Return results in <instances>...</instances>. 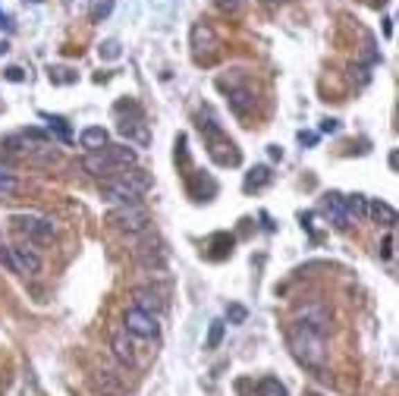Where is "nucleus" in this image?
Instances as JSON below:
<instances>
[{"label":"nucleus","mask_w":399,"mask_h":396,"mask_svg":"<svg viewBox=\"0 0 399 396\" xmlns=\"http://www.w3.org/2000/svg\"><path fill=\"white\" fill-rule=\"evenodd\" d=\"M79 142H82V148H88V151H101L104 145H110V136L104 126H88V129L79 132Z\"/></svg>","instance_id":"obj_15"},{"label":"nucleus","mask_w":399,"mask_h":396,"mask_svg":"<svg viewBox=\"0 0 399 396\" xmlns=\"http://www.w3.org/2000/svg\"><path fill=\"white\" fill-rule=\"evenodd\" d=\"M132 299H136V305L132 308H139V312H145V314H161L163 312V293H157L154 287H136L132 289Z\"/></svg>","instance_id":"obj_11"},{"label":"nucleus","mask_w":399,"mask_h":396,"mask_svg":"<svg viewBox=\"0 0 399 396\" xmlns=\"http://www.w3.org/2000/svg\"><path fill=\"white\" fill-rule=\"evenodd\" d=\"M227 318H230V324H245L249 312H245V305H230L227 308Z\"/></svg>","instance_id":"obj_29"},{"label":"nucleus","mask_w":399,"mask_h":396,"mask_svg":"<svg viewBox=\"0 0 399 396\" xmlns=\"http://www.w3.org/2000/svg\"><path fill=\"white\" fill-rule=\"evenodd\" d=\"M101 195H104V198H110V201H116V205H139V198H142L136 189H132V186L123 183V179L116 177V173H114V177L104 179Z\"/></svg>","instance_id":"obj_8"},{"label":"nucleus","mask_w":399,"mask_h":396,"mask_svg":"<svg viewBox=\"0 0 399 396\" xmlns=\"http://www.w3.org/2000/svg\"><path fill=\"white\" fill-rule=\"evenodd\" d=\"M7 51H10V44H7V42H0V57L7 54Z\"/></svg>","instance_id":"obj_40"},{"label":"nucleus","mask_w":399,"mask_h":396,"mask_svg":"<svg viewBox=\"0 0 399 396\" xmlns=\"http://www.w3.org/2000/svg\"><path fill=\"white\" fill-rule=\"evenodd\" d=\"M299 314H305V321L302 324H308V327H314L318 330V334H327V327H330V312H327L324 305H318V302H314V305H299Z\"/></svg>","instance_id":"obj_12"},{"label":"nucleus","mask_w":399,"mask_h":396,"mask_svg":"<svg viewBox=\"0 0 399 396\" xmlns=\"http://www.w3.org/2000/svg\"><path fill=\"white\" fill-rule=\"evenodd\" d=\"M107 224H114L116 230H123V233H148V211H145L142 205H120V208H114L110 211V217H107Z\"/></svg>","instance_id":"obj_2"},{"label":"nucleus","mask_w":399,"mask_h":396,"mask_svg":"<svg viewBox=\"0 0 399 396\" xmlns=\"http://www.w3.org/2000/svg\"><path fill=\"white\" fill-rule=\"evenodd\" d=\"M48 75H51V82L54 85H73L76 79H79V75H76L73 69H66V66H51Z\"/></svg>","instance_id":"obj_26"},{"label":"nucleus","mask_w":399,"mask_h":396,"mask_svg":"<svg viewBox=\"0 0 399 396\" xmlns=\"http://www.w3.org/2000/svg\"><path fill=\"white\" fill-rule=\"evenodd\" d=\"M368 217H371L374 224L396 226V211H393L387 201H368Z\"/></svg>","instance_id":"obj_17"},{"label":"nucleus","mask_w":399,"mask_h":396,"mask_svg":"<svg viewBox=\"0 0 399 396\" xmlns=\"http://www.w3.org/2000/svg\"><path fill=\"white\" fill-rule=\"evenodd\" d=\"M7 261H10V267H13L16 273H22V277H35V273H41V255L35 252V249H28V246H10Z\"/></svg>","instance_id":"obj_6"},{"label":"nucleus","mask_w":399,"mask_h":396,"mask_svg":"<svg viewBox=\"0 0 399 396\" xmlns=\"http://www.w3.org/2000/svg\"><path fill=\"white\" fill-rule=\"evenodd\" d=\"M0 28H7V32H13V22H10V16L0 10Z\"/></svg>","instance_id":"obj_36"},{"label":"nucleus","mask_w":399,"mask_h":396,"mask_svg":"<svg viewBox=\"0 0 399 396\" xmlns=\"http://www.w3.org/2000/svg\"><path fill=\"white\" fill-rule=\"evenodd\" d=\"M390 22H393V19H384V35H387V38L393 35V26H390Z\"/></svg>","instance_id":"obj_39"},{"label":"nucleus","mask_w":399,"mask_h":396,"mask_svg":"<svg viewBox=\"0 0 399 396\" xmlns=\"http://www.w3.org/2000/svg\"><path fill=\"white\" fill-rule=\"evenodd\" d=\"M220 343H224V321H211L208 343H204V349H217Z\"/></svg>","instance_id":"obj_27"},{"label":"nucleus","mask_w":399,"mask_h":396,"mask_svg":"<svg viewBox=\"0 0 399 396\" xmlns=\"http://www.w3.org/2000/svg\"><path fill=\"white\" fill-rule=\"evenodd\" d=\"M258 396H290V393H286V387L277 377H261L258 381Z\"/></svg>","instance_id":"obj_24"},{"label":"nucleus","mask_w":399,"mask_h":396,"mask_svg":"<svg viewBox=\"0 0 399 396\" xmlns=\"http://www.w3.org/2000/svg\"><path fill=\"white\" fill-rule=\"evenodd\" d=\"M267 151H271V157H274V161H277V157H283V148H280V145H271V148H267Z\"/></svg>","instance_id":"obj_37"},{"label":"nucleus","mask_w":399,"mask_h":396,"mask_svg":"<svg viewBox=\"0 0 399 396\" xmlns=\"http://www.w3.org/2000/svg\"><path fill=\"white\" fill-rule=\"evenodd\" d=\"M110 349H114V355L120 359L123 365H132V362H136V352H132L136 346H132V340H129L126 330H116L114 340H110Z\"/></svg>","instance_id":"obj_14"},{"label":"nucleus","mask_w":399,"mask_h":396,"mask_svg":"<svg viewBox=\"0 0 399 396\" xmlns=\"http://www.w3.org/2000/svg\"><path fill=\"white\" fill-rule=\"evenodd\" d=\"M305 396H318V393H305Z\"/></svg>","instance_id":"obj_42"},{"label":"nucleus","mask_w":399,"mask_h":396,"mask_svg":"<svg viewBox=\"0 0 399 396\" xmlns=\"http://www.w3.org/2000/svg\"><path fill=\"white\" fill-rule=\"evenodd\" d=\"M82 170L85 173H91V177H101V179H107V177H114L120 167L110 161V154H107V145H104L101 151H88L85 157H82Z\"/></svg>","instance_id":"obj_9"},{"label":"nucleus","mask_w":399,"mask_h":396,"mask_svg":"<svg viewBox=\"0 0 399 396\" xmlns=\"http://www.w3.org/2000/svg\"><path fill=\"white\" fill-rule=\"evenodd\" d=\"M3 79L19 85V82H26V69H22V66H7V69H3Z\"/></svg>","instance_id":"obj_30"},{"label":"nucleus","mask_w":399,"mask_h":396,"mask_svg":"<svg viewBox=\"0 0 399 396\" xmlns=\"http://www.w3.org/2000/svg\"><path fill=\"white\" fill-rule=\"evenodd\" d=\"M41 120L51 126V129H57V136L63 138V142H69L73 138V132H69V126H66V120L63 116H54V114H41Z\"/></svg>","instance_id":"obj_25"},{"label":"nucleus","mask_w":399,"mask_h":396,"mask_svg":"<svg viewBox=\"0 0 399 396\" xmlns=\"http://www.w3.org/2000/svg\"><path fill=\"white\" fill-rule=\"evenodd\" d=\"M123 327H126V334H136V336H142V340H154V336L161 334V324H157L154 314H145V312H139V308H129V312L123 314Z\"/></svg>","instance_id":"obj_4"},{"label":"nucleus","mask_w":399,"mask_h":396,"mask_svg":"<svg viewBox=\"0 0 399 396\" xmlns=\"http://www.w3.org/2000/svg\"><path fill=\"white\" fill-rule=\"evenodd\" d=\"M286 343H290V349H292L299 365H305V368H312V371H324V365H327L324 334H318L314 327L296 321L290 327V334H286Z\"/></svg>","instance_id":"obj_1"},{"label":"nucleus","mask_w":399,"mask_h":396,"mask_svg":"<svg viewBox=\"0 0 399 396\" xmlns=\"http://www.w3.org/2000/svg\"><path fill=\"white\" fill-rule=\"evenodd\" d=\"M337 129H339V120H333V116L321 120V132H337Z\"/></svg>","instance_id":"obj_33"},{"label":"nucleus","mask_w":399,"mask_h":396,"mask_svg":"<svg viewBox=\"0 0 399 396\" xmlns=\"http://www.w3.org/2000/svg\"><path fill=\"white\" fill-rule=\"evenodd\" d=\"M230 107L236 110L239 116H245L251 107H255V95L249 89H230Z\"/></svg>","instance_id":"obj_19"},{"label":"nucleus","mask_w":399,"mask_h":396,"mask_svg":"<svg viewBox=\"0 0 399 396\" xmlns=\"http://www.w3.org/2000/svg\"><path fill=\"white\" fill-rule=\"evenodd\" d=\"M217 10H224V13H239V7H242V0H214Z\"/></svg>","instance_id":"obj_31"},{"label":"nucleus","mask_w":399,"mask_h":396,"mask_svg":"<svg viewBox=\"0 0 399 396\" xmlns=\"http://www.w3.org/2000/svg\"><path fill=\"white\" fill-rule=\"evenodd\" d=\"M101 57H107V60H116V57H120V44H116V42H104V44H101Z\"/></svg>","instance_id":"obj_32"},{"label":"nucleus","mask_w":399,"mask_h":396,"mask_svg":"<svg viewBox=\"0 0 399 396\" xmlns=\"http://www.w3.org/2000/svg\"><path fill=\"white\" fill-rule=\"evenodd\" d=\"M299 142H302V145H314V142H318V136H314V132H299Z\"/></svg>","instance_id":"obj_34"},{"label":"nucleus","mask_w":399,"mask_h":396,"mask_svg":"<svg viewBox=\"0 0 399 396\" xmlns=\"http://www.w3.org/2000/svg\"><path fill=\"white\" fill-rule=\"evenodd\" d=\"M13 224L19 233H26L32 242H51L54 240V220L41 214H13Z\"/></svg>","instance_id":"obj_3"},{"label":"nucleus","mask_w":399,"mask_h":396,"mask_svg":"<svg viewBox=\"0 0 399 396\" xmlns=\"http://www.w3.org/2000/svg\"><path fill=\"white\" fill-rule=\"evenodd\" d=\"M346 217H349V224L365 220L368 217V198L365 195H346Z\"/></svg>","instance_id":"obj_18"},{"label":"nucleus","mask_w":399,"mask_h":396,"mask_svg":"<svg viewBox=\"0 0 399 396\" xmlns=\"http://www.w3.org/2000/svg\"><path fill=\"white\" fill-rule=\"evenodd\" d=\"M139 261H142L145 267H163V252L154 246H145V249H136Z\"/></svg>","instance_id":"obj_23"},{"label":"nucleus","mask_w":399,"mask_h":396,"mask_svg":"<svg viewBox=\"0 0 399 396\" xmlns=\"http://www.w3.org/2000/svg\"><path fill=\"white\" fill-rule=\"evenodd\" d=\"M107 154L116 167H132L136 164V151L129 148V145H107Z\"/></svg>","instance_id":"obj_21"},{"label":"nucleus","mask_w":399,"mask_h":396,"mask_svg":"<svg viewBox=\"0 0 399 396\" xmlns=\"http://www.w3.org/2000/svg\"><path fill=\"white\" fill-rule=\"evenodd\" d=\"M267 3H280V0H267Z\"/></svg>","instance_id":"obj_41"},{"label":"nucleus","mask_w":399,"mask_h":396,"mask_svg":"<svg viewBox=\"0 0 399 396\" xmlns=\"http://www.w3.org/2000/svg\"><path fill=\"white\" fill-rule=\"evenodd\" d=\"M120 132L129 138H136L139 145L148 142V129H145V123H142V114H139L136 120H120Z\"/></svg>","instance_id":"obj_20"},{"label":"nucleus","mask_w":399,"mask_h":396,"mask_svg":"<svg viewBox=\"0 0 399 396\" xmlns=\"http://www.w3.org/2000/svg\"><path fill=\"white\" fill-rule=\"evenodd\" d=\"M208 154H211V161L220 167H239V161H242L239 148L230 142V138H224V132L208 136Z\"/></svg>","instance_id":"obj_5"},{"label":"nucleus","mask_w":399,"mask_h":396,"mask_svg":"<svg viewBox=\"0 0 399 396\" xmlns=\"http://www.w3.org/2000/svg\"><path fill=\"white\" fill-rule=\"evenodd\" d=\"M271 179H274V173H271V167H255V170H249L245 173V179H242V189L249 192H258V189H264V186H271Z\"/></svg>","instance_id":"obj_16"},{"label":"nucleus","mask_w":399,"mask_h":396,"mask_svg":"<svg viewBox=\"0 0 399 396\" xmlns=\"http://www.w3.org/2000/svg\"><path fill=\"white\" fill-rule=\"evenodd\" d=\"M217 32L211 28V22H195L192 26V32H189V48H192V54L202 60V57H211L217 51Z\"/></svg>","instance_id":"obj_7"},{"label":"nucleus","mask_w":399,"mask_h":396,"mask_svg":"<svg viewBox=\"0 0 399 396\" xmlns=\"http://www.w3.org/2000/svg\"><path fill=\"white\" fill-rule=\"evenodd\" d=\"M396 167H399V154H396V151H390V170H396Z\"/></svg>","instance_id":"obj_38"},{"label":"nucleus","mask_w":399,"mask_h":396,"mask_svg":"<svg viewBox=\"0 0 399 396\" xmlns=\"http://www.w3.org/2000/svg\"><path fill=\"white\" fill-rule=\"evenodd\" d=\"M321 214H324L330 224H337L339 230L352 226L349 217H346V195H339V192H327V195L321 198Z\"/></svg>","instance_id":"obj_10"},{"label":"nucleus","mask_w":399,"mask_h":396,"mask_svg":"<svg viewBox=\"0 0 399 396\" xmlns=\"http://www.w3.org/2000/svg\"><path fill=\"white\" fill-rule=\"evenodd\" d=\"M110 13H114V0H98V3H95V10H91V22H101V19H107Z\"/></svg>","instance_id":"obj_28"},{"label":"nucleus","mask_w":399,"mask_h":396,"mask_svg":"<svg viewBox=\"0 0 399 396\" xmlns=\"http://www.w3.org/2000/svg\"><path fill=\"white\" fill-rule=\"evenodd\" d=\"M19 192V177L10 164H0V195H16Z\"/></svg>","instance_id":"obj_22"},{"label":"nucleus","mask_w":399,"mask_h":396,"mask_svg":"<svg viewBox=\"0 0 399 396\" xmlns=\"http://www.w3.org/2000/svg\"><path fill=\"white\" fill-rule=\"evenodd\" d=\"M116 177H120L126 186H132L139 195H145V192L151 189V177L142 170V167H136V164H132V167H120V170H116Z\"/></svg>","instance_id":"obj_13"},{"label":"nucleus","mask_w":399,"mask_h":396,"mask_svg":"<svg viewBox=\"0 0 399 396\" xmlns=\"http://www.w3.org/2000/svg\"><path fill=\"white\" fill-rule=\"evenodd\" d=\"M380 255H384V258H390V255H393V236H387V240H384V249H380Z\"/></svg>","instance_id":"obj_35"}]
</instances>
